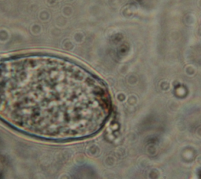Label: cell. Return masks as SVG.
I'll list each match as a JSON object with an SVG mask.
<instances>
[{
    "mask_svg": "<svg viewBox=\"0 0 201 179\" xmlns=\"http://www.w3.org/2000/svg\"><path fill=\"white\" fill-rule=\"evenodd\" d=\"M104 84L76 64L47 55L0 61V119L48 140L86 138L110 113Z\"/></svg>",
    "mask_w": 201,
    "mask_h": 179,
    "instance_id": "cell-1",
    "label": "cell"
}]
</instances>
